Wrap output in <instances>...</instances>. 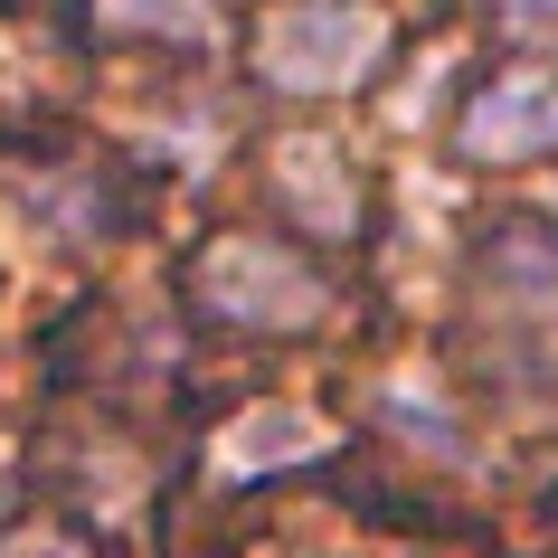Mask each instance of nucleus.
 Segmentation results:
<instances>
[{
	"label": "nucleus",
	"mask_w": 558,
	"mask_h": 558,
	"mask_svg": "<svg viewBox=\"0 0 558 558\" xmlns=\"http://www.w3.org/2000/svg\"><path fill=\"white\" fill-rule=\"evenodd\" d=\"M105 29H143V38H190V48H218V10L208 0H95Z\"/></svg>",
	"instance_id": "423d86ee"
},
{
	"label": "nucleus",
	"mask_w": 558,
	"mask_h": 558,
	"mask_svg": "<svg viewBox=\"0 0 558 558\" xmlns=\"http://www.w3.org/2000/svg\"><path fill=\"white\" fill-rule=\"evenodd\" d=\"M464 151L473 161H530V151H558V76L549 66H511L473 95L464 114Z\"/></svg>",
	"instance_id": "7ed1b4c3"
},
{
	"label": "nucleus",
	"mask_w": 558,
	"mask_h": 558,
	"mask_svg": "<svg viewBox=\"0 0 558 558\" xmlns=\"http://www.w3.org/2000/svg\"><path fill=\"white\" fill-rule=\"evenodd\" d=\"M379 416L398 426V436H426L436 454H454V416L436 408V379H426V369H388L379 379Z\"/></svg>",
	"instance_id": "0eeeda50"
},
{
	"label": "nucleus",
	"mask_w": 558,
	"mask_h": 558,
	"mask_svg": "<svg viewBox=\"0 0 558 558\" xmlns=\"http://www.w3.org/2000/svg\"><path fill=\"white\" fill-rule=\"evenodd\" d=\"M10 558H86L66 530H29V539H10Z\"/></svg>",
	"instance_id": "6e6552de"
},
{
	"label": "nucleus",
	"mask_w": 558,
	"mask_h": 558,
	"mask_svg": "<svg viewBox=\"0 0 558 558\" xmlns=\"http://www.w3.org/2000/svg\"><path fill=\"white\" fill-rule=\"evenodd\" d=\"M483 10H501V20H511V29H539V20H549L558 0H483Z\"/></svg>",
	"instance_id": "1a4fd4ad"
},
{
	"label": "nucleus",
	"mask_w": 558,
	"mask_h": 558,
	"mask_svg": "<svg viewBox=\"0 0 558 558\" xmlns=\"http://www.w3.org/2000/svg\"><path fill=\"white\" fill-rule=\"evenodd\" d=\"M388 48V20L369 0H284L265 10L256 29V76L284 95H331V86H360Z\"/></svg>",
	"instance_id": "f257e3e1"
},
{
	"label": "nucleus",
	"mask_w": 558,
	"mask_h": 558,
	"mask_svg": "<svg viewBox=\"0 0 558 558\" xmlns=\"http://www.w3.org/2000/svg\"><path fill=\"white\" fill-rule=\"evenodd\" d=\"M313 454H331V426H323L313 408H246V416L218 426V445H208L218 483H256V473L313 464Z\"/></svg>",
	"instance_id": "20e7f679"
},
{
	"label": "nucleus",
	"mask_w": 558,
	"mask_h": 558,
	"mask_svg": "<svg viewBox=\"0 0 558 558\" xmlns=\"http://www.w3.org/2000/svg\"><path fill=\"white\" fill-rule=\"evenodd\" d=\"M275 190H284V208H294L313 236H341L360 218L351 151L331 143V133H284V143H275Z\"/></svg>",
	"instance_id": "39448f33"
},
{
	"label": "nucleus",
	"mask_w": 558,
	"mask_h": 558,
	"mask_svg": "<svg viewBox=\"0 0 558 558\" xmlns=\"http://www.w3.org/2000/svg\"><path fill=\"white\" fill-rule=\"evenodd\" d=\"M199 303L218 323H256V331H303L323 323V275L294 265L284 246H256V236H218L199 256Z\"/></svg>",
	"instance_id": "f03ea898"
},
{
	"label": "nucleus",
	"mask_w": 558,
	"mask_h": 558,
	"mask_svg": "<svg viewBox=\"0 0 558 558\" xmlns=\"http://www.w3.org/2000/svg\"><path fill=\"white\" fill-rule=\"evenodd\" d=\"M0 501H10V436H0Z\"/></svg>",
	"instance_id": "9d476101"
}]
</instances>
